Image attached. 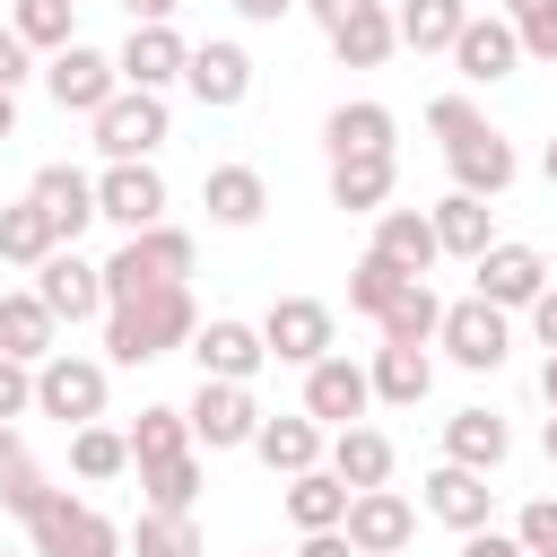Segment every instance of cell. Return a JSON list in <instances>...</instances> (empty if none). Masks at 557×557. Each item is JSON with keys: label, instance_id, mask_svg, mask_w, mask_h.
Wrapping results in <instances>:
<instances>
[{"label": "cell", "instance_id": "1", "mask_svg": "<svg viewBox=\"0 0 557 557\" xmlns=\"http://www.w3.org/2000/svg\"><path fill=\"white\" fill-rule=\"evenodd\" d=\"M200 305L191 287H148V296H113L104 305V366H157L174 348H191Z\"/></svg>", "mask_w": 557, "mask_h": 557}, {"label": "cell", "instance_id": "2", "mask_svg": "<svg viewBox=\"0 0 557 557\" xmlns=\"http://www.w3.org/2000/svg\"><path fill=\"white\" fill-rule=\"evenodd\" d=\"M104 270V305L113 296H148V287H183L191 278V235L165 218V226H139V235H122V252L113 261H96Z\"/></svg>", "mask_w": 557, "mask_h": 557}, {"label": "cell", "instance_id": "3", "mask_svg": "<svg viewBox=\"0 0 557 557\" xmlns=\"http://www.w3.org/2000/svg\"><path fill=\"white\" fill-rule=\"evenodd\" d=\"M104 392H113V366H104V357L52 348V357L35 366V409L61 418V426H96V418H104Z\"/></svg>", "mask_w": 557, "mask_h": 557}, {"label": "cell", "instance_id": "4", "mask_svg": "<svg viewBox=\"0 0 557 557\" xmlns=\"http://www.w3.org/2000/svg\"><path fill=\"white\" fill-rule=\"evenodd\" d=\"M26 540H35V557H131L122 548V522H104L87 496H70V487H52V505L26 522Z\"/></svg>", "mask_w": 557, "mask_h": 557}, {"label": "cell", "instance_id": "5", "mask_svg": "<svg viewBox=\"0 0 557 557\" xmlns=\"http://www.w3.org/2000/svg\"><path fill=\"white\" fill-rule=\"evenodd\" d=\"M435 348H444L461 374H496V366L513 357V313H496V305L461 296V305H444V322H435Z\"/></svg>", "mask_w": 557, "mask_h": 557}, {"label": "cell", "instance_id": "6", "mask_svg": "<svg viewBox=\"0 0 557 557\" xmlns=\"http://www.w3.org/2000/svg\"><path fill=\"white\" fill-rule=\"evenodd\" d=\"M252 331H261L270 366H313V357H331V348H339V322H331V305H322V296H278Z\"/></svg>", "mask_w": 557, "mask_h": 557}, {"label": "cell", "instance_id": "7", "mask_svg": "<svg viewBox=\"0 0 557 557\" xmlns=\"http://www.w3.org/2000/svg\"><path fill=\"white\" fill-rule=\"evenodd\" d=\"M366 409H374V383H366V366H357L348 348H331V357H313V366H305V418H313L322 435L366 426Z\"/></svg>", "mask_w": 557, "mask_h": 557}, {"label": "cell", "instance_id": "8", "mask_svg": "<svg viewBox=\"0 0 557 557\" xmlns=\"http://www.w3.org/2000/svg\"><path fill=\"white\" fill-rule=\"evenodd\" d=\"M183 426H191V453H244L261 435V409H252V383H200L183 400Z\"/></svg>", "mask_w": 557, "mask_h": 557}, {"label": "cell", "instance_id": "9", "mask_svg": "<svg viewBox=\"0 0 557 557\" xmlns=\"http://www.w3.org/2000/svg\"><path fill=\"white\" fill-rule=\"evenodd\" d=\"M87 131H96L104 165H139V157H157V148H165V96L113 87V104H104V113H96Z\"/></svg>", "mask_w": 557, "mask_h": 557}, {"label": "cell", "instance_id": "10", "mask_svg": "<svg viewBox=\"0 0 557 557\" xmlns=\"http://www.w3.org/2000/svg\"><path fill=\"white\" fill-rule=\"evenodd\" d=\"M113 87H122V70H113V52H96V44H61L52 61H44V96L61 104V113H104L113 104Z\"/></svg>", "mask_w": 557, "mask_h": 557}, {"label": "cell", "instance_id": "11", "mask_svg": "<svg viewBox=\"0 0 557 557\" xmlns=\"http://www.w3.org/2000/svg\"><path fill=\"white\" fill-rule=\"evenodd\" d=\"M470 278H479V305H496V313H531V296L548 287V252L496 235V244L470 261Z\"/></svg>", "mask_w": 557, "mask_h": 557}, {"label": "cell", "instance_id": "12", "mask_svg": "<svg viewBox=\"0 0 557 557\" xmlns=\"http://www.w3.org/2000/svg\"><path fill=\"white\" fill-rule=\"evenodd\" d=\"M339 540H348L357 557H400V548L418 540V505H409L400 487H357V496H348Z\"/></svg>", "mask_w": 557, "mask_h": 557}, {"label": "cell", "instance_id": "13", "mask_svg": "<svg viewBox=\"0 0 557 557\" xmlns=\"http://www.w3.org/2000/svg\"><path fill=\"white\" fill-rule=\"evenodd\" d=\"M165 200H174V191H165V174H157L148 157H139V165H104V174H96V218H104V226H122V235L165 226Z\"/></svg>", "mask_w": 557, "mask_h": 557}, {"label": "cell", "instance_id": "14", "mask_svg": "<svg viewBox=\"0 0 557 557\" xmlns=\"http://www.w3.org/2000/svg\"><path fill=\"white\" fill-rule=\"evenodd\" d=\"M444 165H453V191H470V200H505L513 174H522V157H513V139H505L496 122H479L470 139H453Z\"/></svg>", "mask_w": 557, "mask_h": 557}, {"label": "cell", "instance_id": "15", "mask_svg": "<svg viewBox=\"0 0 557 557\" xmlns=\"http://www.w3.org/2000/svg\"><path fill=\"white\" fill-rule=\"evenodd\" d=\"M191 366H200V383H252V374L270 366V348H261V331H252V322L209 313V322L191 331Z\"/></svg>", "mask_w": 557, "mask_h": 557}, {"label": "cell", "instance_id": "16", "mask_svg": "<svg viewBox=\"0 0 557 557\" xmlns=\"http://www.w3.org/2000/svg\"><path fill=\"white\" fill-rule=\"evenodd\" d=\"M183 87H191L209 113H235V104L252 96V52H244L235 35H209V44H191V61H183Z\"/></svg>", "mask_w": 557, "mask_h": 557}, {"label": "cell", "instance_id": "17", "mask_svg": "<svg viewBox=\"0 0 557 557\" xmlns=\"http://www.w3.org/2000/svg\"><path fill=\"white\" fill-rule=\"evenodd\" d=\"M35 296L52 322H104V270L78 261V244H61L44 270H35Z\"/></svg>", "mask_w": 557, "mask_h": 557}, {"label": "cell", "instance_id": "18", "mask_svg": "<svg viewBox=\"0 0 557 557\" xmlns=\"http://www.w3.org/2000/svg\"><path fill=\"white\" fill-rule=\"evenodd\" d=\"M505 453H513V426H505V409L470 400V409H453V418H444V461H453V470H479V479H496V470H505Z\"/></svg>", "mask_w": 557, "mask_h": 557}, {"label": "cell", "instance_id": "19", "mask_svg": "<svg viewBox=\"0 0 557 557\" xmlns=\"http://www.w3.org/2000/svg\"><path fill=\"white\" fill-rule=\"evenodd\" d=\"M183 61H191V44H183V26H131V44L113 52V70H122V87H139V96H165V87L183 78Z\"/></svg>", "mask_w": 557, "mask_h": 557}, {"label": "cell", "instance_id": "20", "mask_svg": "<svg viewBox=\"0 0 557 557\" xmlns=\"http://www.w3.org/2000/svg\"><path fill=\"white\" fill-rule=\"evenodd\" d=\"M453 70H461V87H496V78H513V70H522V44H513V26L470 9V26L453 35Z\"/></svg>", "mask_w": 557, "mask_h": 557}, {"label": "cell", "instance_id": "21", "mask_svg": "<svg viewBox=\"0 0 557 557\" xmlns=\"http://www.w3.org/2000/svg\"><path fill=\"white\" fill-rule=\"evenodd\" d=\"M26 200L52 218V235H61V244H78V235L96 226V174H78V165H35Z\"/></svg>", "mask_w": 557, "mask_h": 557}, {"label": "cell", "instance_id": "22", "mask_svg": "<svg viewBox=\"0 0 557 557\" xmlns=\"http://www.w3.org/2000/svg\"><path fill=\"white\" fill-rule=\"evenodd\" d=\"M426 513H435L444 531H461V540H470V531H487V522H496V487H487L479 470L435 461V470H426Z\"/></svg>", "mask_w": 557, "mask_h": 557}, {"label": "cell", "instance_id": "23", "mask_svg": "<svg viewBox=\"0 0 557 557\" xmlns=\"http://www.w3.org/2000/svg\"><path fill=\"white\" fill-rule=\"evenodd\" d=\"M392 139H400V122H392V104H374V96H348V104L322 113V148H331V157H392Z\"/></svg>", "mask_w": 557, "mask_h": 557}, {"label": "cell", "instance_id": "24", "mask_svg": "<svg viewBox=\"0 0 557 557\" xmlns=\"http://www.w3.org/2000/svg\"><path fill=\"white\" fill-rule=\"evenodd\" d=\"M200 209H209V226H261V209H270L261 165H244V157L209 165V174H200Z\"/></svg>", "mask_w": 557, "mask_h": 557}, {"label": "cell", "instance_id": "25", "mask_svg": "<svg viewBox=\"0 0 557 557\" xmlns=\"http://www.w3.org/2000/svg\"><path fill=\"white\" fill-rule=\"evenodd\" d=\"M392 461H400V453H392L383 426H339V435L322 444V470H331L348 496H357V487H392Z\"/></svg>", "mask_w": 557, "mask_h": 557}, {"label": "cell", "instance_id": "26", "mask_svg": "<svg viewBox=\"0 0 557 557\" xmlns=\"http://www.w3.org/2000/svg\"><path fill=\"white\" fill-rule=\"evenodd\" d=\"M392 191H400V157H331V209L383 218Z\"/></svg>", "mask_w": 557, "mask_h": 557}, {"label": "cell", "instance_id": "27", "mask_svg": "<svg viewBox=\"0 0 557 557\" xmlns=\"http://www.w3.org/2000/svg\"><path fill=\"white\" fill-rule=\"evenodd\" d=\"M366 252H374V261H392L400 278H426V270L444 261V252H435V226H426V209H383Z\"/></svg>", "mask_w": 557, "mask_h": 557}, {"label": "cell", "instance_id": "28", "mask_svg": "<svg viewBox=\"0 0 557 557\" xmlns=\"http://www.w3.org/2000/svg\"><path fill=\"white\" fill-rule=\"evenodd\" d=\"M322 426L296 409V418H261V435H252V453H261V470L270 479H305V470H322Z\"/></svg>", "mask_w": 557, "mask_h": 557}, {"label": "cell", "instance_id": "29", "mask_svg": "<svg viewBox=\"0 0 557 557\" xmlns=\"http://www.w3.org/2000/svg\"><path fill=\"white\" fill-rule=\"evenodd\" d=\"M52 348H61V322L44 313V296H35V287H9V296H0V357L44 366Z\"/></svg>", "mask_w": 557, "mask_h": 557}, {"label": "cell", "instance_id": "30", "mask_svg": "<svg viewBox=\"0 0 557 557\" xmlns=\"http://www.w3.org/2000/svg\"><path fill=\"white\" fill-rule=\"evenodd\" d=\"M426 226H435V252H453V261H479V252L496 244V209L470 200V191H444V200L426 209Z\"/></svg>", "mask_w": 557, "mask_h": 557}, {"label": "cell", "instance_id": "31", "mask_svg": "<svg viewBox=\"0 0 557 557\" xmlns=\"http://www.w3.org/2000/svg\"><path fill=\"white\" fill-rule=\"evenodd\" d=\"M366 383H374V400H383V409H418V400L435 392V357H426V348H392V339H383V348H374V366H366Z\"/></svg>", "mask_w": 557, "mask_h": 557}, {"label": "cell", "instance_id": "32", "mask_svg": "<svg viewBox=\"0 0 557 557\" xmlns=\"http://www.w3.org/2000/svg\"><path fill=\"white\" fill-rule=\"evenodd\" d=\"M470 26V0H400L392 9V35L409 52H453V35Z\"/></svg>", "mask_w": 557, "mask_h": 557}, {"label": "cell", "instance_id": "33", "mask_svg": "<svg viewBox=\"0 0 557 557\" xmlns=\"http://www.w3.org/2000/svg\"><path fill=\"white\" fill-rule=\"evenodd\" d=\"M331 52H339V70H383V61L400 52V35H392V9L374 0V9H357L348 26H331Z\"/></svg>", "mask_w": 557, "mask_h": 557}, {"label": "cell", "instance_id": "34", "mask_svg": "<svg viewBox=\"0 0 557 557\" xmlns=\"http://www.w3.org/2000/svg\"><path fill=\"white\" fill-rule=\"evenodd\" d=\"M435 322H444V296H435L426 278H409V287L383 305V322H374V331H383L392 348H435Z\"/></svg>", "mask_w": 557, "mask_h": 557}, {"label": "cell", "instance_id": "35", "mask_svg": "<svg viewBox=\"0 0 557 557\" xmlns=\"http://www.w3.org/2000/svg\"><path fill=\"white\" fill-rule=\"evenodd\" d=\"M52 252H61L52 218H44L35 200H9V209H0V261H17V270H44Z\"/></svg>", "mask_w": 557, "mask_h": 557}, {"label": "cell", "instance_id": "36", "mask_svg": "<svg viewBox=\"0 0 557 557\" xmlns=\"http://www.w3.org/2000/svg\"><path fill=\"white\" fill-rule=\"evenodd\" d=\"M70 26H78V0H9V35H17L26 52H44V61H52L61 44H78Z\"/></svg>", "mask_w": 557, "mask_h": 557}, {"label": "cell", "instance_id": "37", "mask_svg": "<svg viewBox=\"0 0 557 557\" xmlns=\"http://www.w3.org/2000/svg\"><path fill=\"white\" fill-rule=\"evenodd\" d=\"M131 470H148V461H174V453H191V426H183V409L174 400H157V409H139L131 426Z\"/></svg>", "mask_w": 557, "mask_h": 557}, {"label": "cell", "instance_id": "38", "mask_svg": "<svg viewBox=\"0 0 557 557\" xmlns=\"http://www.w3.org/2000/svg\"><path fill=\"white\" fill-rule=\"evenodd\" d=\"M70 470H78L87 487L122 479V470H131V435H122V426H104V418H96V426H70Z\"/></svg>", "mask_w": 557, "mask_h": 557}, {"label": "cell", "instance_id": "39", "mask_svg": "<svg viewBox=\"0 0 557 557\" xmlns=\"http://www.w3.org/2000/svg\"><path fill=\"white\" fill-rule=\"evenodd\" d=\"M200 453H174V461H148L139 470V496H148V513H191L200 505Z\"/></svg>", "mask_w": 557, "mask_h": 557}, {"label": "cell", "instance_id": "40", "mask_svg": "<svg viewBox=\"0 0 557 557\" xmlns=\"http://www.w3.org/2000/svg\"><path fill=\"white\" fill-rule=\"evenodd\" d=\"M287 522H296V531H339V522H348V487H339L331 470L287 479Z\"/></svg>", "mask_w": 557, "mask_h": 557}, {"label": "cell", "instance_id": "41", "mask_svg": "<svg viewBox=\"0 0 557 557\" xmlns=\"http://www.w3.org/2000/svg\"><path fill=\"white\" fill-rule=\"evenodd\" d=\"M122 548H131V557H200V522H191V513H148V505H139V522L122 531Z\"/></svg>", "mask_w": 557, "mask_h": 557}, {"label": "cell", "instance_id": "42", "mask_svg": "<svg viewBox=\"0 0 557 557\" xmlns=\"http://www.w3.org/2000/svg\"><path fill=\"white\" fill-rule=\"evenodd\" d=\"M409 278L392 270V261H374V252H357V270H348V313H366V322H383V305L400 296Z\"/></svg>", "mask_w": 557, "mask_h": 557}, {"label": "cell", "instance_id": "43", "mask_svg": "<svg viewBox=\"0 0 557 557\" xmlns=\"http://www.w3.org/2000/svg\"><path fill=\"white\" fill-rule=\"evenodd\" d=\"M0 505H9V513H17V522H35V513H44V505H52V479H44V470H35V461H26V453H17V461H9V470H0Z\"/></svg>", "mask_w": 557, "mask_h": 557}, {"label": "cell", "instance_id": "44", "mask_svg": "<svg viewBox=\"0 0 557 557\" xmlns=\"http://www.w3.org/2000/svg\"><path fill=\"white\" fill-rule=\"evenodd\" d=\"M513 540H522V557H557V496H531L513 513Z\"/></svg>", "mask_w": 557, "mask_h": 557}, {"label": "cell", "instance_id": "45", "mask_svg": "<svg viewBox=\"0 0 557 557\" xmlns=\"http://www.w3.org/2000/svg\"><path fill=\"white\" fill-rule=\"evenodd\" d=\"M479 122H487V113H479V104H470V96H461V87H453V96H435V104H426V131H435V139H444V148H453V139H470V131H479Z\"/></svg>", "mask_w": 557, "mask_h": 557}, {"label": "cell", "instance_id": "46", "mask_svg": "<svg viewBox=\"0 0 557 557\" xmlns=\"http://www.w3.org/2000/svg\"><path fill=\"white\" fill-rule=\"evenodd\" d=\"M513 44H522V61H557V0L531 9V17L513 26Z\"/></svg>", "mask_w": 557, "mask_h": 557}, {"label": "cell", "instance_id": "47", "mask_svg": "<svg viewBox=\"0 0 557 557\" xmlns=\"http://www.w3.org/2000/svg\"><path fill=\"white\" fill-rule=\"evenodd\" d=\"M26 409H35V366L0 357V426H9V418H26Z\"/></svg>", "mask_w": 557, "mask_h": 557}, {"label": "cell", "instance_id": "48", "mask_svg": "<svg viewBox=\"0 0 557 557\" xmlns=\"http://www.w3.org/2000/svg\"><path fill=\"white\" fill-rule=\"evenodd\" d=\"M26 78H35V52H26V44H17V35H9V26H0V87H9V96H17V87H26Z\"/></svg>", "mask_w": 557, "mask_h": 557}, {"label": "cell", "instance_id": "49", "mask_svg": "<svg viewBox=\"0 0 557 557\" xmlns=\"http://www.w3.org/2000/svg\"><path fill=\"white\" fill-rule=\"evenodd\" d=\"M461 557H522V540L487 522V531H470V540H461Z\"/></svg>", "mask_w": 557, "mask_h": 557}, {"label": "cell", "instance_id": "50", "mask_svg": "<svg viewBox=\"0 0 557 557\" xmlns=\"http://www.w3.org/2000/svg\"><path fill=\"white\" fill-rule=\"evenodd\" d=\"M531 339H540V348H557V278L531 296Z\"/></svg>", "mask_w": 557, "mask_h": 557}, {"label": "cell", "instance_id": "51", "mask_svg": "<svg viewBox=\"0 0 557 557\" xmlns=\"http://www.w3.org/2000/svg\"><path fill=\"white\" fill-rule=\"evenodd\" d=\"M357 9H374V0H305V17H313V26H322V35H331V26H348V17H357Z\"/></svg>", "mask_w": 557, "mask_h": 557}, {"label": "cell", "instance_id": "52", "mask_svg": "<svg viewBox=\"0 0 557 557\" xmlns=\"http://www.w3.org/2000/svg\"><path fill=\"white\" fill-rule=\"evenodd\" d=\"M287 9H305V0H235V17H244V26H278Z\"/></svg>", "mask_w": 557, "mask_h": 557}, {"label": "cell", "instance_id": "53", "mask_svg": "<svg viewBox=\"0 0 557 557\" xmlns=\"http://www.w3.org/2000/svg\"><path fill=\"white\" fill-rule=\"evenodd\" d=\"M122 9H131V26H174L183 0H122Z\"/></svg>", "mask_w": 557, "mask_h": 557}, {"label": "cell", "instance_id": "54", "mask_svg": "<svg viewBox=\"0 0 557 557\" xmlns=\"http://www.w3.org/2000/svg\"><path fill=\"white\" fill-rule=\"evenodd\" d=\"M296 557H357V548H348L339 531H305V548H296Z\"/></svg>", "mask_w": 557, "mask_h": 557}, {"label": "cell", "instance_id": "55", "mask_svg": "<svg viewBox=\"0 0 557 557\" xmlns=\"http://www.w3.org/2000/svg\"><path fill=\"white\" fill-rule=\"evenodd\" d=\"M540 400H548V418H557V348L540 357Z\"/></svg>", "mask_w": 557, "mask_h": 557}, {"label": "cell", "instance_id": "56", "mask_svg": "<svg viewBox=\"0 0 557 557\" xmlns=\"http://www.w3.org/2000/svg\"><path fill=\"white\" fill-rule=\"evenodd\" d=\"M0 139H17V96L0 87Z\"/></svg>", "mask_w": 557, "mask_h": 557}, {"label": "cell", "instance_id": "57", "mask_svg": "<svg viewBox=\"0 0 557 557\" xmlns=\"http://www.w3.org/2000/svg\"><path fill=\"white\" fill-rule=\"evenodd\" d=\"M531 9H548V0H505V9H496V17H505V26H522V17H531Z\"/></svg>", "mask_w": 557, "mask_h": 557}, {"label": "cell", "instance_id": "58", "mask_svg": "<svg viewBox=\"0 0 557 557\" xmlns=\"http://www.w3.org/2000/svg\"><path fill=\"white\" fill-rule=\"evenodd\" d=\"M540 453H548V470H557V418H548V426H540Z\"/></svg>", "mask_w": 557, "mask_h": 557}, {"label": "cell", "instance_id": "59", "mask_svg": "<svg viewBox=\"0 0 557 557\" xmlns=\"http://www.w3.org/2000/svg\"><path fill=\"white\" fill-rule=\"evenodd\" d=\"M540 174H548V191H557V139H548V148H540Z\"/></svg>", "mask_w": 557, "mask_h": 557}, {"label": "cell", "instance_id": "60", "mask_svg": "<svg viewBox=\"0 0 557 557\" xmlns=\"http://www.w3.org/2000/svg\"><path fill=\"white\" fill-rule=\"evenodd\" d=\"M9 461H17V426H0V470H9Z\"/></svg>", "mask_w": 557, "mask_h": 557}, {"label": "cell", "instance_id": "61", "mask_svg": "<svg viewBox=\"0 0 557 557\" xmlns=\"http://www.w3.org/2000/svg\"><path fill=\"white\" fill-rule=\"evenodd\" d=\"M78 9H87V0H78Z\"/></svg>", "mask_w": 557, "mask_h": 557}, {"label": "cell", "instance_id": "62", "mask_svg": "<svg viewBox=\"0 0 557 557\" xmlns=\"http://www.w3.org/2000/svg\"><path fill=\"white\" fill-rule=\"evenodd\" d=\"M0 557H9V548H0Z\"/></svg>", "mask_w": 557, "mask_h": 557}]
</instances>
